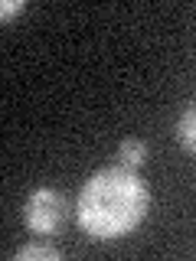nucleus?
I'll use <instances>...</instances> for the list:
<instances>
[{"label": "nucleus", "instance_id": "423d86ee", "mask_svg": "<svg viewBox=\"0 0 196 261\" xmlns=\"http://www.w3.org/2000/svg\"><path fill=\"white\" fill-rule=\"evenodd\" d=\"M27 10V4H23V0H7L4 7H0V16H4V23L10 20V16H16V13H23Z\"/></svg>", "mask_w": 196, "mask_h": 261}, {"label": "nucleus", "instance_id": "20e7f679", "mask_svg": "<svg viewBox=\"0 0 196 261\" xmlns=\"http://www.w3.org/2000/svg\"><path fill=\"white\" fill-rule=\"evenodd\" d=\"M118 163L137 170L141 163H147V144L141 141V137H125V141L118 144Z\"/></svg>", "mask_w": 196, "mask_h": 261}, {"label": "nucleus", "instance_id": "39448f33", "mask_svg": "<svg viewBox=\"0 0 196 261\" xmlns=\"http://www.w3.org/2000/svg\"><path fill=\"white\" fill-rule=\"evenodd\" d=\"M13 258L16 261H59V248H53L46 242H30L23 248H16Z\"/></svg>", "mask_w": 196, "mask_h": 261}, {"label": "nucleus", "instance_id": "7ed1b4c3", "mask_svg": "<svg viewBox=\"0 0 196 261\" xmlns=\"http://www.w3.org/2000/svg\"><path fill=\"white\" fill-rule=\"evenodd\" d=\"M177 141L183 144V150H190L193 157H196V101L186 105L183 114H180V121H177Z\"/></svg>", "mask_w": 196, "mask_h": 261}, {"label": "nucleus", "instance_id": "f03ea898", "mask_svg": "<svg viewBox=\"0 0 196 261\" xmlns=\"http://www.w3.org/2000/svg\"><path fill=\"white\" fill-rule=\"evenodd\" d=\"M65 219V196L53 186H39L27 196L23 202V225L30 228L33 235H53L59 232Z\"/></svg>", "mask_w": 196, "mask_h": 261}, {"label": "nucleus", "instance_id": "f257e3e1", "mask_svg": "<svg viewBox=\"0 0 196 261\" xmlns=\"http://www.w3.org/2000/svg\"><path fill=\"white\" fill-rule=\"evenodd\" d=\"M151 209V190L125 163L95 170L76 199V222L95 242H114L134 232Z\"/></svg>", "mask_w": 196, "mask_h": 261}]
</instances>
